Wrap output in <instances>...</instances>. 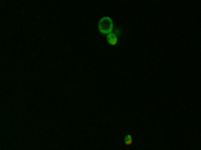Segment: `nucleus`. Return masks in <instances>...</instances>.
Listing matches in <instances>:
<instances>
[{"label":"nucleus","mask_w":201,"mask_h":150,"mask_svg":"<svg viewBox=\"0 0 201 150\" xmlns=\"http://www.w3.org/2000/svg\"><path fill=\"white\" fill-rule=\"evenodd\" d=\"M98 30H99L101 34H103V35H106V36L113 32L114 23H113V20H111V18H109V16L102 18L101 20L98 21Z\"/></svg>","instance_id":"1"},{"label":"nucleus","mask_w":201,"mask_h":150,"mask_svg":"<svg viewBox=\"0 0 201 150\" xmlns=\"http://www.w3.org/2000/svg\"><path fill=\"white\" fill-rule=\"evenodd\" d=\"M106 39H107V43H109L110 46H115L117 43H118V36H117L114 32L109 34V35L106 36Z\"/></svg>","instance_id":"2"},{"label":"nucleus","mask_w":201,"mask_h":150,"mask_svg":"<svg viewBox=\"0 0 201 150\" xmlns=\"http://www.w3.org/2000/svg\"><path fill=\"white\" fill-rule=\"evenodd\" d=\"M123 142H125V146H131L133 145V135L130 134H128V135H125V138H123Z\"/></svg>","instance_id":"3"}]
</instances>
